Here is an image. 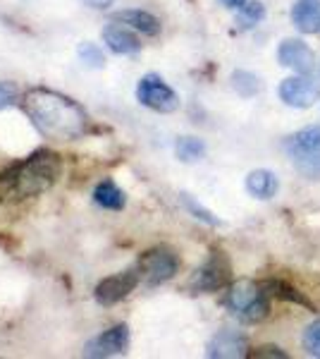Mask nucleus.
<instances>
[{
	"instance_id": "f257e3e1",
	"label": "nucleus",
	"mask_w": 320,
	"mask_h": 359,
	"mask_svg": "<svg viewBox=\"0 0 320 359\" xmlns=\"http://www.w3.org/2000/svg\"><path fill=\"white\" fill-rule=\"evenodd\" d=\"M22 108L41 135L53 142H74L89 125V115L74 98L43 86L29 89L22 98Z\"/></svg>"
},
{
	"instance_id": "f03ea898",
	"label": "nucleus",
	"mask_w": 320,
	"mask_h": 359,
	"mask_svg": "<svg viewBox=\"0 0 320 359\" xmlns=\"http://www.w3.org/2000/svg\"><path fill=\"white\" fill-rule=\"evenodd\" d=\"M60 175V158L50 151H36L22 163L10 165L0 175V194L5 199H29L43 194Z\"/></svg>"
},
{
	"instance_id": "7ed1b4c3",
	"label": "nucleus",
	"mask_w": 320,
	"mask_h": 359,
	"mask_svg": "<svg viewBox=\"0 0 320 359\" xmlns=\"http://www.w3.org/2000/svg\"><path fill=\"white\" fill-rule=\"evenodd\" d=\"M267 292L265 285H258L253 280H237L230 285L225 297V306L232 311L239 321L244 323H258L263 321L270 311V304H267Z\"/></svg>"
},
{
	"instance_id": "20e7f679",
	"label": "nucleus",
	"mask_w": 320,
	"mask_h": 359,
	"mask_svg": "<svg viewBox=\"0 0 320 359\" xmlns=\"http://www.w3.org/2000/svg\"><path fill=\"white\" fill-rule=\"evenodd\" d=\"M284 151L296 170L308 180H320V125L299 130L284 142Z\"/></svg>"
},
{
	"instance_id": "39448f33",
	"label": "nucleus",
	"mask_w": 320,
	"mask_h": 359,
	"mask_svg": "<svg viewBox=\"0 0 320 359\" xmlns=\"http://www.w3.org/2000/svg\"><path fill=\"white\" fill-rule=\"evenodd\" d=\"M137 98L141 106L155 113H174L179 108V96L172 86H167L158 74H146L137 86Z\"/></svg>"
},
{
	"instance_id": "423d86ee",
	"label": "nucleus",
	"mask_w": 320,
	"mask_h": 359,
	"mask_svg": "<svg viewBox=\"0 0 320 359\" xmlns=\"http://www.w3.org/2000/svg\"><path fill=\"white\" fill-rule=\"evenodd\" d=\"M139 271L146 278L148 285H160V283H167L177 276L179 259H177V254L165 247L151 249V252H146L139 259Z\"/></svg>"
},
{
	"instance_id": "0eeeda50",
	"label": "nucleus",
	"mask_w": 320,
	"mask_h": 359,
	"mask_svg": "<svg viewBox=\"0 0 320 359\" xmlns=\"http://www.w3.org/2000/svg\"><path fill=\"white\" fill-rule=\"evenodd\" d=\"M139 280H141V271L139 269H130V271H122V273L103 278L94 290L96 302L103 306H113V304L122 302V299L130 297L134 292V287L139 285Z\"/></svg>"
},
{
	"instance_id": "6e6552de",
	"label": "nucleus",
	"mask_w": 320,
	"mask_h": 359,
	"mask_svg": "<svg viewBox=\"0 0 320 359\" xmlns=\"http://www.w3.org/2000/svg\"><path fill=\"white\" fill-rule=\"evenodd\" d=\"M230 283V264L223 252H213L211 259L191 278L189 287L194 292H215Z\"/></svg>"
},
{
	"instance_id": "1a4fd4ad",
	"label": "nucleus",
	"mask_w": 320,
	"mask_h": 359,
	"mask_svg": "<svg viewBox=\"0 0 320 359\" xmlns=\"http://www.w3.org/2000/svg\"><path fill=\"white\" fill-rule=\"evenodd\" d=\"M277 94H280V101L292 108H311L320 96V84L308 74H296V77L282 79Z\"/></svg>"
},
{
	"instance_id": "9d476101",
	"label": "nucleus",
	"mask_w": 320,
	"mask_h": 359,
	"mask_svg": "<svg viewBox=\"0 0 320 359\" xmlns=\"http://www.w3.org/2000/svg\"><path fill=\"white\" fill-rule=\"evenodd\" d=\"M127 347H130V328L125 323H120V326H113L110 331L91 338L84 347V357L101 359V357L125 355Z\"/></svg>"
},
{
	"instance_id": "9b49d317",
	"label": "nucleus",
	"mask_w": 320,
	"mask_h": 359,
	"mask_svg": "<svg viewBox=\"0 0 320 359\" xmlns=\"http://www.w3.org/2000/svg\"><path fill=\"white\" fill-rule=\"evenodd\" d=\"M277 60H280V65L294 69L296 74H311L313 67H316L313 50L299 39H284L280 48H277Z\"/></svg>"
},
{
	"instance_id": "f8f14e48",
	"label": "nucleus",
	"mask_w": 320,
	"mask_h": 359,
	"mask_svg": "<svg viewBox=\"0 0 320 359\" xmlns=\"http://www.w3.org/2000/svg\"><path fill=\"white\" fill-rule=\"evenodd\" d=\"M208 357L213 359H232V357H249V343L239 331H220L208 343Z\"/></svg>"
},
{
	"instance_id": "ddd939ff",
	"label": "nucleus",
	"mask_w": 320,
	"mask_h": 359,
	"mask_svg": "<svg viewBox=\"0 0 320 359\" xmlns=\"http://www.w3.org/2000/svg\"><path fill=\"white\" fill-rule=\"evenodd\" d=\"M103 41L118 55H132L141 50V41L134 36L132 29L127 25H108L103 29Z\"/></svg>"
},
{
	"instance_id": "4468645a",
	"label": "nucleus",
	"mask_w": 320,
	"mask_h": 359,
	"mask_svg": "<svg viewBox=\"0 0 320 359\" xmlns=\"http://www.w3.org/2000/svg\"><path fill=\"white\" fill-rule=\"evenodd\" d=\"M292 25L301 34L320 32V0H296L292 5Z\"/></svg>"
},
{
	"instance_id": "2eb2a0df",
	"label": "nucleus",
	"mask_w": 320,
	"mask_h": 359,
	"mask_svg": "<svg viewBox=\"0 0 320 359\" xmlns=\"http://www.w3.org/2000/svg\"><path fill=\"white\" fill-rule=\"evenodd\" d=\"M115 22H122L134 32H141L146 36H158L160 34V20L155 15L146 13V10H120L113 15Z\"/></svg>"
},
{
	"instance_id": "dca6fc26",
	"label": "nucleus",
	"mask_w": 320,
	"mask_h": 359,
	"mask_svg": "<svg viewBox=\"0 0 320 359\" xmlns=\"http://www.w3.org/2000/svg\"><path fill=\"white\" fill-rule=\"evenodd\" d=\"M246 189L256 199H272V196L277 194V189H280V182H277L275 172L253 170V172H249V177H246Z\"/></svg>"
},
{
	"instance_id": "f3484780",
	"label": "nucleus",
	"mask_w": 320,
	"mask_h": 359,
	"mask_svg": "<svg viewBox=\"0 0 320 359\" xmlns=\"http://www.w3.org/2000/svg\"><path fill=\"white\" fill-rule=\"evenodd\" d=\"M94 201L98 206L108 208V211H120V208H125V204H127V196L113 180H103V182L94 189Z\"/></svg>"
},
{
	"instance_id": "a211bd4d",
	"label": "nucleus",
	"mask_w": 320,
	"mask_h": 359,
	"mask_svg": "<svg viewBox=\"0 0 320 359\" xmlns=\"http://www.w3.org/2000/svg\"><path fill=\"white\" fill-rule=\"evenodd\" d=\"M263 285H265V290L270 292V294H275V297L287 299V302H294V304H301V306H306V309L313 311V304L308 302V299L299 290H294L292 285H287V283H282V280H267V283H263Z\"/></svg>"
},
{
	"instance_id": "6ab92c4d",
	"label": "nucleus",
	"mask_w": 320,
	"mask_h": 359,
	"mask_svg": "<svg viewBox=\"0 0 320 359\" xmlns=\"http://www.w3.org/2000/svg\"><path fill=\"white\" fill-rule=\"evenodd\" d=\"M174 151H177L179 161H184V163H194V161H199L201 156L206 154V147H203V142L196 137H182L177 142V147H174Z\"/></svg>"
},
{
	"instance_id": "aec40b11",
	"label": "nucleus",
	"mask_w": 320,
	"mask_h": 359,
	"mask_svg": "<svg viewBox=\"0 0 320 359\" xmlns=\"http://www.w3.org/2000/svg\"><path fill=\"white\" fill-rule=\"evenodd\" d=\"M263 17H265L263 3L253 0V3H246L244 8H239V15H237V25H239V29H253L260 20H263Z\"/></svg>"
},
{
	"instance_id": "412c9836",
	"label": "nucleus",
	"mask_w": 320,
	"mask_h": 359,
	"mask_svg": "<svg viewBox=\"0 0 320 359\" xmlns=\"http://www.w3.org/2000/svg\"><path fill=\"white\" fill-rule=\"evenodd\" d=\"M232 84H235L237 94H242V96H246V98L256 96V91L260 89L258 77L251 74V72H246V69H237V72L232 74Z\"/></svg>"
},
{
	"instance_id": "4be33fe9",
	"label": "nucleus",
	"mask_w": 320,
	"mask_h": 359,
	"mask_svg": "<svg viewBox=\"0 0 320 359\" xmlns=\"http://www.w3.org/2000/svg\"><path fill=\"white\" fill-rule=\"evenodd\" d=\"M182 204H184V208H187V211L191 213V216L199 218V221L208 223V225H220V218H215L213 213L208 211V208H203L191 194H182Z\"/></svg>"
},
{
	"instance_id": "5701e85b",
	"label": "nucleus",
	"mask_w": 320,
	"mask_h": 359,
	"mask_svg": "<svg viewBox=\"0 0 320 359\" xmlns=\"http://www.w3.org/2000/svg\"><path fill=\"white\" fill-rule=\"evenodd\" d=\"M79 57L86 62L89 67H103L106 65V57H103V50L98 48L96 43H91V41H84L79 46Z\"/></svg>"
},
{
	"instance_id": "b1692460",
	"label": "nucleus",
	"mask_w": 320,
	"mask_h": 359,
	"mask_svg": "<svg viewBox=\"0 0 320 359\" xmlns=\"http://www.w3.org/2000/svg\"><path fill=\"white\" fill-rule=\"evenodd\" d=\"M304 350L311 357L320 359V318H318V321H313L311 326L306 328V333H304Z\"/></svg>"
},
{
	"instance_id": "393cba45",
	"label": "nucleus",
	"mask_w": 320,
	"mask_h": 359,
	"mask_svg": "<svg viewBox=\"0 0 320 359\" xmlns=\"http://www.w3.org/2000/svg\"><path fill=\"white\" fill-rule=\"evenodd\" d=\"M17 98H20V89L15 82H0V111L15 106Z\"/></svg>"
},
{
	"instance_id": "a878e982",
	"label": "nucleus",
	"mask_w": 320,
	"mask_h": 359,
	"mask_svg": "<svg viewBox=\"0 0 320 359\" xmlns=\"http://www.w3.org/2000/svg\"><path fill=\"white\" fill-rule=\"evenodd\" d=\"M249 357H256V359H258V357H275V359H284V357H287V352H282L280 350V347H272V345H263V347H256V350L253 352H249Z\"/></svg>"
},
{
	"instance_id": "bb28decb",
	"label": "nucleus",
	"mask_w": 320,
	"mask_h": 359,
	"mask_svg": "<svg viewBox=\"0 0 320 359\" xmlns=\"http://www.w3.org/2000/svg\"><path fill=\"white\" fill-rule=\"evenodd\" d=\"M220 3L225 5V8H230V10H239L246 5V0H220Z\"/></svg>"
}]
</instances>
